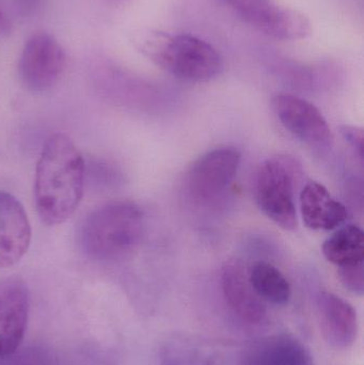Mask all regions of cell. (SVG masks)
Returning a JSON list of instances; mask_svg holds the SVG:
<instances>
[{
    "label": "cell",
    "mask_w": 364,
    "mask_h": 365,
    "mask_svg": "<svg viewBox=\"0 0 364 365\" xmlns=\"http://www.w3.org/2000/svg\"><path fill=\"white\" fill-rule=\"evenodd\" d=\"M87 164L70 136L51 135L43 145L34 178V203L44 225H61L83 199Z\"/></svg>",
    "instance_id": "cell-1"
},
{
    "label": "cell",
    "mask_w": 364,
    "mask_h": 365,
    "mask_svg": "<svg viewBox=\"0 0 364 365\" xmlns=\"http://www.w3.org/2000/svg\"><path fill=\"white\" fill-rule=\"evenodd\" d=\"M143 229L145 217L137 204L110 202L85 218L81 227V247L85 255L95 261H118L136 250Z\"/></svg>",
    "instance_id": "cell-2"
},
{
    "label": "cell",
    "mask_w": 364,
    "mask_h": 365,
    "mask_svg": "<svg viewBox=\"0 0 364 365\" xmlns=\"http://www.w3.org/2000/svg\"><path fill=\"white\" fill-rule=\"evenodd\" d=\"M139 51L162 70L183 81H209L224 70V60L209 43L190 34L149 31L136 40Z\"/></svg>",
    "instance_id": "cell-3"
},
{
    "label": "cell",
    "mask_w": 364,
    "mask_h": 365,
    "mask_svg": "<svg viewBox=\"0 0 364 365\" xmlns=\"http://www.w3.org/2000/svg\"><path fill=\"white\" fill-rule=\"evenodd\" d=\"M303 167L292 156L277 155L263 163L254 185L260 210L282 229L297 227L295 193L303 179Z\"/></svg>",
    "instance_id": "cell-4"
},
{
    "label": "cell",
    "mask_w": 364,
    "mask_h": 365,
    "mask_svg": "<svg viewBox=\"0 0 364 365\" xmlns=\"http://www.w3.org/2000/svg\"><path fill=\"white\" fill-rule=\"evenodd\" d=\"M66 55L57 38L46 32H38L26 41L19 61L24 86L40 93L51 89L66 68Z\"/></svg>",
    "instance_id": "cell-5"
},
{
    "label": "cell",
    "mask_w": 364,
    "mask_h": 365,
    "mask_svg": "<svg viewBox=\"0 0 364 365\" xmlns=\"http://www.w3.org/2000/svg\"><path fill=\"white\" fill-rule=\"evenodd\" d=\"M224 1L252 27L276 40H303L311 32L306 15L293 9L277 6L269 0Z\"/></svg>",
    "instance_id": "cell-6"
},
{
    "label": "cell",
    "mask_w": 364,
    "mask_h": 365,
    "mask_svg": "<svg viewBox=\"0 0 364 365\" xmlns=\"http://www.w3.org/2000/svg\"><path fill=\"white\" fill-rule=\"evenodd\" d=\"M241 158L234 147L217 148L201 156L186 175L190 197L198 202H209L219 197L234 180Z\"/></svg>",
    "instance_id": "cell-7"
},
{
    "label": "cell",
    "mask_w": 364,
    "mask_h": 365,
    "mask_svg": "<svg viewBox=\"0 0 364 365\" xmlns=\"http://www.w3.org/2000/svg\"><path fill=\"white\" fill-rule=\"evenodd\" d=\"M271 104L284 128L299 140L316 149L329 147L333 140L331 128L313 104L292 94H277Z\"/></svg>",
    "instance_id": "cell-8"
},
{
    "label": "cell",
    "mask_w": 364,
    "mask_h": 365,
    "mask_svg": "<svg viewBox=\"0 0 364 365\" xmlns=\"http://www.w3.org/2000/svg\"><path fill=\"white\" fill-rule=\"evenodd\" d=\"M29 289L19 276L0 280V358L16 353L23 343L29 317Z\"/></svg>",
    "instance_id": "cell-9"
},
{
    "label": "cell",
    "mask_w": 364,
    "mask_h": 365,
    "mask_svg": "<svg viewBox=\"0 0 364 365\" xmlns=\"http://www.w3.org/2000/svg\"><path fill=\"white\" fill-rule=\"evenodd\" d=\"M31 225L19 199L0 190V269L16 265L28 252Z\"/></svg>",
    "instance_id": "cell-10"
},
{
    "label": "cell",
    "mask_w": 364,
    "mask_h": 365,
    "mask_svg": "<svg viewBox=\"0 0 364 365\" xmlns=\"http://www.w3.org/2000/svg\"><path fill=\"white\" fill-rule=\"evenodd\" d=\"M222 285L227 304L241 321L258 324L265 319L266 308L252 289L248 272L241 262L232 259L224 264Z\"/></svg>",
    "instance_id": "cell-11"
},
{
    "label": "cell",
    "mask_w": 364,
    "mask_h": 365,
    "mask_svg": "<svg viewBox=\"0 0 364 365\" xmlns=\"http://www.w3.org/2000/svg\"><path fill=\"white\" fill-rule=\"evenodd\" d=\"M321 330L326 342L335 349H348L358 331L357 313L352 304L331 292H322L318 300Z\"/></svg>",
    "instance_id": "cell-12"
},
{
    "label": "cell",
    "mask_w": 364,
    "mask_h": 365,
    "mask_svg": "<svg viewBox=\"0 0 364 365\" xmlns=\"http://www.w3.org/2000/svg\"><path fill=\"white\" fill-rule=\"evenodd\" d=\"M301 212L308 227L322 231L342 227L348 215L345 206L318 182H307L301 190Z\"/></svg>",
    "instance_id": "cell-13"
},
{
    "label": "cell",
    "mask_w": 364,
    "mask_h": 365,
    "mask_svg": "<svg viewBox=\"0 0 364 365\" xmlns=\"http://www.w3.org/2000/svg\"><path fill=\"white\" fill-rule=\"evenodd\" d=\"M241 365H313L311 356L296 339L286 334L261 339L250 345Z\"/></svg>",
    "instance_id": "cell-14"
},
{
    "label": "cell",
    "mask_w": 364,
    "mask_h": 365,
    "mask_svg": "<svg viewBox=\"0 0 364 365\" xmlns=\"http://www.w3.org/2000/svg\"><path fill=\"white\" fill-rule=\"evenodd\" d=\"M323 255L338 268L363 264L364 234L354 225L340 227L322 247Z\"/></svg>",
    "instance_id": "cell-15"
},
{
    "label": "cell",
    "mask_w": 364,
    "mask_h": 365,
    "mask_svg": "<svg viewBox=\"0 0 364 365\" xmlns=\"http://www.w3.org/2000/svg\"><path fill=\"white\" fill-rule=\"evenodd\" d=\"M248 279L261 299L275 304H286L290 300L292 295L290 283L271 263H254L248 272Z\"/></svg>",
    "instance_id": "cell-16"
},
{
    "label": "cell",
    "mask_w": 364,
    "mask_h": 365,
    "mask_svg": "<svg viewBox=\"0 0 364 365\" xmlns=\"http://www.w3.org/2000/svg\"><path fill=\"white\" fill-rule=\"evenodd\" d=\"M339 278L342 284L357 295H363L364 292L363 264L339 268Z\"/></svg>",
    "instance_id": "cell-17"
},
{
    "label": "cell",
    "mask_w": 364,
    "mask_h": 365,
    "mask_svg": "<svg viewBox=\"0 0 364 365\" xmlns=\"http://www.w3.org/2000/svg\"><path fill=\"white\" fill-rule=\"evenodd\" d=\"M341 134L344 140L350 145L358 156L360 162H363L364 136L363 130L355 126L344 125L341 128Z\"/></svg>",
    "instance_id": "cell-18"
},
{
    "label": "cell",
    "mask_w": 364,
    "mask_h": 365,
    "mask_svg": "<svg viewBox=\"0 0 364 365\" xmlns=\"http://www.w3.org/2000/svg\"><path fill=\"white\" fill-rule=\"evenodd\" d=\"M45 0H12L17 14L24 17L36 14L44 6Z\"/></svg>",
    "instance_id": "cell-19"
},
{
    "label": "cell",
    "mask_w": 364,
    "mask_h": 365,
    "mask_svg": "<svg viewBox=\"0 0 364 365\" xmlns=\"http://www.w3.org/2000/svg\"><path fill=\"white\" fill-rule=\"evenodd\" d=\"M11 32V21L4 11L0 10V34H9Z\"/></svg>",
    "instance_id": "cell-20"
}]
</instances>
